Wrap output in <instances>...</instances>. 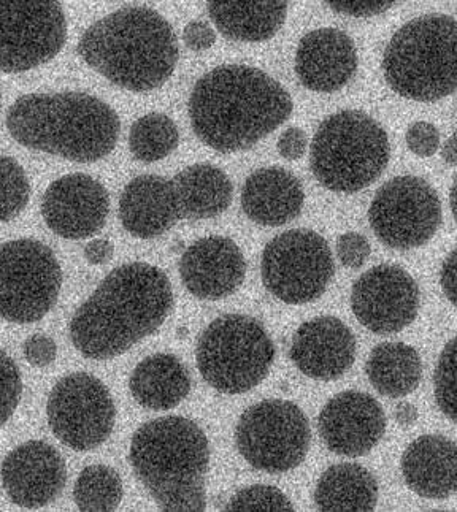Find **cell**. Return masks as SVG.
I'll list each match as a JSON object with an SVG mask.
<instances>
[{
    "mask_svg": "<svg viewBox=\"0 0 457 512\" xmlns=\"http://www.w3.org/2000/svg\"><path fill=\"white\" fill-rule=\"evenodd\" d=\"M172 308V286L161 268L145 262L121 265L75 311L70 338L88 359H113L156 332Z\"/></svg>",
    "mask_w": 457,
    "mask_h": 512,
    "instance_id": "1",
    "label": "cell"
},
{
    "mask_svg": "<svg viewBox=\"0 0 457 512\" xmlns=\"http://www.w3.org/2000/svg\"><path fill=\"white\" fill-rule=\"evenodd\" d=\"M285 86L248 65H221L197 81L189 118L200 142L219 153L253 148L292 113Z\"/></svg>",
    "mask_w": 457,
    "mask_h": 512,
    "instance_id": "2",
    "label": "cell"
},
{
    "mask_svg": "<svg viewBox=\"0 0 457 512\" xmlns=\"http://www.w3.org/2000/svg\"><path fill=\"white\" fill-rule=\"evenodd\" d=\"M83 61L132 92L161 88L177 67V37L153 8L126 7L96 21L78 43Z\"/></svg>",
    "mask_w": 457,
    "mask_h": 512,
    "instance_id": "3",
    "label": "cell"
},
{
    "mask_svg": "<svg viewBox=\"0 0 457 512\" xmlns=\"http://www.w3.org/2000/svg\"><path fill=\"white\" fill-rule=\"evenodd\" d=\"M7 127L26 148L88 164L115 150L121 123L97 97L56 92L20 97L8 110Z\"/></svg>",
    "mask_w": 457,
    "mask_h": 512,
    "instance_id": "4",
    "label": "cell"
},
{
    "mask_svg": "<svg viewBox=\"0 0 457 512\" xmlns=\"http://www.w3.org/2000/svg\"><path fill=\"white\" fill-rule=\"evenodd\" d=\"M129 460L159 508L180 512L207 508L210 444L196 422L180 416L146 422L132 438Z\"/></svg>",
    "mask_w": 457,
    "mask_h": 512,
    "instance_id": "5",
    "label": "cell"
},
{
    "mask_svg": "<svg viewBox=\"0 0 457 512\" xmlns=\"http://www.w3.org/2000/svg\"><path fill=\"white\" fill-rule=\"evenodd\" d=\"M383 73L399 96L437 102L457 91V21L424 15L394 34L383 56Z\"/></svg>",
    "mask_w": 457,
    "mask_h": 512,
    "instance_id": "6",
    "label": "cell"
},
{
    "mask_svg": "<svg viewBox=\"0 0 457 512\" xmlns=\"http://www.w3.org/2000/svg\"><path fill=\"white\" fill-rule=\"evenodd\" d=\"M389 154L385 129L362 111L345 110L324 119L316 130L310 165L324 188L354 194L385 172Z\"/></svg>",
    "mask_w": 457,
    "mask_h": 512,
    "instance_id": "7",
    "label": "cell"
},
{
    "mask_svg": "<svg viewBox=\"0 0 457 512\" xmlns=\"http://www.w3.org/2000/svg\"><path fill=\"white\" fill-rule=\"evenodd\" d=\"M275 354V344L258 319L226 314L200 335L196 362L200 375L213 389L239 395L267 378Z\"/></svg>",
    "mask_w": 457,
    "mask_h": 512,
    "instance_id": "8",
    "label": "cell"
},
{
    "mask_svg": "<svg viewBox=\"0 0 457 512\" xmlns=\"http://www.w3.org/2000/svg\"><path fill=\"white\" fill-rule=\"evenodd\" d=\"M312 441L307 416L288 400H264L246 409L235 428V444L251 467L278 474L304 462Z\"/></svg>",
    "mask_w": 457,
    "mask_h": 512,
    "instance_id": "9",
    "label": "cell"
},
{
    "mask_svg": "<svg viewBox=\"0 0 457 512\" xmlns=\"http://www.w3.org/2000/svg\"><path fill=\"white\" fill-rule=\"evenodd\" d=\"M62 270L47 245L23 238L7 241L0 254V311L15 324H32L58 302Z\"/></svg>",
    "mask_w": 457,
    "mask_h": 512,
    "instance_id": "10",
    "label": "cell"
},
{
    "mask_svg": "<svg viewBox=\"0 0 457 512\" xmlns=\"http://www.w3.org/2000/svg\"><path fill=\"white\" fill-rule=\"evenodd\" d=\"M334 257L313 230H289L262 253V283L281 302L304 305L319 299L334 278Z\"/></svg>",
    "mask_w": 457,
    "mask_h": 512,
    "instance_id": "11",
    "label": "cell"
},
{
    "mask_svg": "<svg viewBox=\"0 0 457 512\" xmlns=\"http://www.w3.org/2000/svg\"><path fill=\"white\" fill-rule=\"evenodd\" d=\"M369 221L381 243L407 249L426 245L442 222V202L431 184L418 176H397L378 189Z\"/></svg>",
    "mask_w": 457,
    "mask_h": 512,
    "instance_id": "12",
    "label": "cell"
},
{
    "mask_svg": "<svg viewBox=\"0 0 457 512\" xmlns=\"http://www.w3.org/2000/svg\"><path fill=\"white\" fill-rule=\"evenodd\" d=\"M48 424L61 443L73 451H91L112 435L116 408L112 394L100 379L72 373L51 390Z\"/></svg>",
    "mask_w": 457,
    "mask_h": 512,
    "instance_id": "13",
    "label": "cell"
},
{
    "mask_svg": "<svg viewBox=\"0 0 457 512\" xmlns=\"http://www.w3.org/2000/svg\"><path fill=\"white\" fill-rule=\"evenodd\" d=\"M0 27L5 73L47 64L66 45V13L59 2L2 0Z\"/></svg>",
    "mask_w": 457,
    "mask_h": 512,
    "instance_id": "14",
    "label": "cell"
},
{
    "mask_svg": "<svg viewBox=\"0 0 457 512\" xmlns=\"http://www.w3.org/2000/svg\"><path fill=\"white\" fill-rule=\"evenodd\" d=\"M351 308L370 332L377 335L402 332L418 316L419 287L413 276L399 265H378L354 283Z\"/></svg>",
    "mask_w": 457,
    "mask_h": 512,
    "instance_id": "15",
    "label": "cell"
},
{
    "mask_svg": "<svg viewBox=\"0 0 457 512\" xmlns=\"http://www.w3.org/2000/svg\"><path fill=\"white\" fill-rule=\"evenodd\" d=\"M107 189L85 173L62 176L43 195L42 216L54 234L67 240L96 235L107 222Z\"/></svg>",
    "mask_w": 457,
    "mask_h": 512,
    "instance_id": "16",
    "label": "cell"
},
{
    "mask_svg": "<svg viewBox=\"0 0 457 512\" xmlns=\"http://www.w3.org/2000/svg\"><path fill=\"white\" fill-rule=\"evenodd\" d=\"M327 449L343 457L369 454L385 435L386 416L370 395L346 390L327 402L318 419Z\"/></svg>",
    "mask_w": 457,
    "mask_h": 512,
    "instance_id": "17",
    "label": "cell"
},
{
    "mask_svg": "<svg viewBox=\"0 0 457 512\" xmlns=\"http://www.w3.org/2000/svg\"><path fill=\"white\" fill-rule=\"evenodd\" d=\"M66 481L62 455L45 441L21 444L2 463V486L21 508H45L59 497Z\"/></svg>",
    "mask_w": 457,
    "mask_h": 512,
    "instance_id": "18",
    "label": "cell"
},
{
    "mask_svg": "<svg viewBox=\"0 0 457 512\" xmlns=\"http://www.w3.org/2000/svg\"><path fill=\"white\" fill-rule=\"evenodd\" d=\"M245 275V257L227 237L200 238L180 259L181 281L197 299H224L242 286Z\"/></svg>",
    "mask_w": 457,
    "mask_h": 512,
    "instance_id": "19",
    "label": "cell"
},
{
    "mask_svg": "<svg viewBox=\"0 0 457 512\" xmlns=\"http://www.w3.org/2000/svg\"><path fill=\"white\" fill-rule=\"evenodd\" d=\"M289 357L305 376L334 381L345 375L356 357V338L334 316L304 322L292 338Z\"/></svg>",
    "mask_w": 457,
    "mask_h": 512,
    "instance_id": "20",
    "label": "cell"
},
{
    "mask_svg": "<svg viewBox=\"0 0 457 512\" xmlns=\"http://www.w3.org/2000/svg\"><path fill=\"white\" fill-rule=\"evenodd\" d=\"M358 62L353 39L332 27L308 32L297 46V77L310 91L342 89L358 70Z\"/></svg>",
    "mask_w": 457,
    "mask_h": 512,
    "instance_id": "21",
    "label": "cell"
},
{
    "mask_svg": "<svg viewBox=\"0 0 457 512\" xmlns=\"http://www.w3.org/2000/svg\"><path fill=\"white\" fill-rule=\"evenodd\" d=\"M124 229L142 240L159 237L183 219L172 180L158 175L137 176L120 197Z\"/></svg>",
    "mask_w": 457,
    "mask_h": 512,
    "instance_id": "22",
    "label": "cell"
},
{
    "mask_svg": "<svg viewBox=\"0 0 457 512\" xmlns=\"http://www.w3.org/2000/svg\"><path fill=\"white\" fill-rule=\"evenodd\" d=\"M402 474L419 497H451L457 492V444L442 435L421 436L405 449Z\"/></svg>",
    "mask_w": 457,
    "mask_h": 512,
    "instance_id": "23",
    "label": "cell"
},
{
    "mask_svg": "<svg viewBox=\"0 0 457 512\" xmlns=\"http://www.w3.org/2000/svg\"><path fill=\"white\" fill-rule=\"evenodd\" d=\"M302 184L288 170L265 167L246 178L242 208L259 226L278 227L296 219L304 208Z\"/></svg>",
    "mask_w": 457,
    "mask_h": 512,
    "instance_id": "24",
    "label": "cell"
},
{
    "mask_svg": "<svg viewBox=\"0 0 457 512\" xmlns=\"http://www.w3.org/2000/svg\"><path fill=\"white\" fill-rule=\"evenodd\" d=\"M129 387L135 402L143 408L169 411L188 397L191 378L178 357L154 354L135 367Z\"/></svg>",
    "mask_w": 457,
    "mask_h": 512,
    "instance_id": "25",
    "label": "cell"
},
{
    "mask_svg": "<svg viewBox=\"0 0 457 512\" xmlns=\"http://www.w3.org/2000/svg\"><path fill=\"white\" fill-rule=\"evenodd\" d=\"M286 2H208V15L224 37L235 42H265L278 34L286 16Z\"/></svg>",
    "mask_w": 457,
    "mask_h": 512,
    "instance_id": "26",
    "label": "cell"
},
{
    "mask_svg": "<svg viewBox=\"0 0 457 512\" xmlns=\"http://www.w3.org/2000/svg\"><path fill=\"white\" fill-rule=\"evenodd\" d=\"M172 181L183 218H215L231 207L234 186L229 176L215 165H191Z\"/></svg>",
    "mask_w": 457,
    "mask_h": 512,
    "instance_id": "27",
    "label": "cell"
},
{
    "mask_svg": "<svg viewBox=\"0 0 457 512\" xmlns=\"http://www.w3.org/2000/svg\"><path fill=\"white\" fill-rule=\"evenodd\" d=\"M315 503L321 511H373L378 503L377 479L358 463H338L319 478Z\"/></svg>",
    "mask_w": 457,
    "mask_h": 512,
    "instance_id": "28",
    "label": "cell"
},
{
    "mask_svg": "<svg viewBox=\"0 0 457 512\" xmlns=\"http://www.w3.org/2000/svg\"><path fill=\"white\" fill-rule=\"evenodd\" d=\"M367 376L381 395L405 397L421 383L423 362L408 344L381 343L367 360Z\"/></svg>",
    "mask_w": 457,
    "mask_h": 512,
    "instance_id": "29",
    "label": "cell"
},
{
    "mask_svg": "<svg viewBox=\"0 0 457 512\" xmlns=\"http://www.w3.org/2000/svg\"><path fill=\"white\" fill-rule=\"evenodd\" d=\"M178 142L177 126L162 113H150L137 119L129 134L132 156L142 162L161 161L177 150Z\"/></svg>",
    "mask_w": 457,
    "mask_h": 512,
    "instance_id": "30",
    "label": "cell"
},
{
    "mask_svg": "<svg viewBox=\"0 0 457 512\" xmlns=\"http://www.w3.org/2000/svg\"><path fill=\"white\" fill-rule=\"evenodd\" d=\"M120 474L107 465H91L78 476L73 500L81 511H115L123 501Z\"/></svg>",
    "mask_w": 457,
    "mask_h": 512,
    "instance_id": "31",
    "label": "cell"
},
{
    "mask_svg": "<svg viewBox=\"0 0 457 512\" xmlns=\"http://www.w3.org/2000/svg\"><path fill=\"white\" fill-rule=\"evenodd\" d=\"M434 394L440 411L457 424V337L446 343L438 357Z\"/></svg>",
    "mask_w": 457,
    "mask_h": 512,
    "instance_id": "32",
    "label": "cell"
},
{
    "mask_svg": "<svg viewBox=\"0 0 457 512\" xmlns=\"http://www.w3.org/2000/svg\"><path fill=\"white\" fill-rule=\"evenodd\" d=\"M2 169V221L15 219L29 203L31 186L26 173L15 159L4 156L0 159Z\"/></svg>",
    "mask_w": 457,
    "mask_h": 512,
    "instance_id": "33",
    "label": "cell"
},
{
    "mask_svg": "<svg viewBox=\"0 0 457 512\" xmlns=\"http://www.w3.org/2000/svg\"><path fill=\"white\" fill-rule=\"evenodd\" d=\"M226 511H294V505L277 487L251 486L235 493Z\"/></svg>",
    "mask_w": 457,
    "mask_h": 512,
    "instance_id": "34",
    "label": "cell"
},
{
    "mask_svg": "<svg viewBox=\"0 0 457 512\" xmlns=\"http://www.w3.org/2000/svg\"><path fill=\"white\" fill-rule=\"evenodd\" d=\"M2 381H4V402H2V424H7L15 413L16 406L23 395V381L16 363L2 351Z\"/></svg>",
    "mask_w": 457,
    "mask_h": 512,
    "instance_id": "35",
    "label": "cell"
},
{
    "mask_svg": "<svg viewBox=\"0 0 457 512\" xmlns=\"http://www.w3.org/2000/svg\"><path fill=\"white\" fill-rule=\"evenodd\" d=\"M407 146L419 157L434 156L440 146V134L434 124L418 121L407 130Z\"/></svg>",
    "mask_w": 457,
    "mask_h": 512,
    "instance_id": "36",
    "label": "cell"
},
{
    "mask_svg": "<svg viewBox=\"0 0 457 512\" xmlns=\"http://www.w3.org/2000/svg\"><path fill=\"white\" fill-rule=\"evenodd\" d=\"M370 245L364 235L358 232H348L338 238V259L348 268H361L370 256Z\"/></svg>",
    "mask_w": 457,
    "mask_h": 512,
    "instance_id": "37",
    "label": "cell"
},
{
    "mask_svg": "<svg viewBox=\"0 0 457 512\" xmlns=\"http://www.w3.org/2000/svg\"><path fill=\"white\" fill-rule=\"evenodd\" d=\"M56 354H58V346L53 338L47 335H32L24 343V356L32 367H48L56 359Z\"/></svg>",
    "mask_w": 457,
    "mask_h": 512,
    "instance_id": "38",
    "label": "cell"
},
{
    "mask_svg": "<svg viewBox=\"0 0 457 512\" xmlns=\"http://www.w3.org/2000/svg\"><path fill=\"white\" fill-rule=\"evenodd\" d=\"M396 2H350V0H332L327 2V5L334 10L335 13L340 15L354 16V18H369V16L381 15V13L388 12L389 8L394 7Z\"/></svg>",
    "mask_w": 457,
    "mask_h": 512,
    "instance_id": "39",
    "label": "cell"
},
{
    "mask_svg": "<svg viewBox=\"0 0 457 512\" xmlns=\"http://www.w3.org/2000/svg\"><path fill=\"white\" fill-rule=\"evenodd\" d=\"M186 46L193 51H205L216 42V34L210 24L202 20L191 21L183 31Z\"/></svg>",
    "mask_w": 457,
    "mask_h": 512,
    "instance_id": "40",
    "label": "cell"
},
{
    "mask_svg": "<svg viewBox=\"0 0 457 512\" xmlns=\"http://www.w3.org/2000/svg\"><path fill=\"white\" fill-rule=\"evenodd\" d=\"M307 150V135L300 127H289L278 140V151L288 161H297Z\"/></svg>",
    "mask_w": 457,
    "mask_h": 512,
    "instance_id": "41",
    "label": "cell"
},
{
    "mask_svg": "<svg viewBox=\"0 0 457 512\" xmlns=\"http://www.w3.org/2000/svg\"><path fill=\"white\" fill-rule=\"evenodd\" d=\"M440 283H442L446 299L457 306V249H454L453 253L443 262Z\"/></svg>",
    "mask_w": 457,
    "mask_h": 512,
    "instance_id": "42",
    "label": "cell"
},
{
    "mask_svg": "<svg viewBox=\"0 0 457 512\" xmlns=\"http://www.w3.org/2000/svg\"><path fill=\"white\" fill-rule=\"evenodd\" d=\"M113 245L108 240H94L85 248V257L89 264H107L112 259Z\"/></svg>",
    "mask_w": 457,
    "mask_h": 512,
    "instance_id": "43",
    "label": "cell"
},
{
    "mask_svg": "<svg viewBox=\"0 0 457 512\" xmlns=\"http://www.w3.org/2000/svg\"><path fill=\"white\" fill-rule=\"evenodd\" d=\"M418 416V409H416L415 405H411L408 402L397 405L396 421L400 427H411V425L418 421Z\"/></svg>",
    "mask_w": 457,
    "mask_h": 512,
    "instance_id": "44",
    "label": "cell"
},
{
    "mask_svg": "<svg viewBox=\"0 0 457 512\" xmlns=\"http://www.w3.org/2000/svg\"><path fill=\"white\" fill-rule=\"evenodd\" d=\"M443 161L448 165H457V135H451L442 150Z\"/></svg>",
    "mask_w": 457,
    "mask_h": 512,
    "instance_id": "45",
    "label": "cell"
},
{
    "mask_svg": "<svg viewBox=\"0 0 457 512\" xmlns=\"http://www.w3.org/2000/svg\"><path fill=\"white\" fill-rule=\"evenodd\" d=\"M450 205L451 211H453L454 219L457 221V178L453 183V188H451L450 192Z\"/></svg>",
    "mask_w": 457,
    "mask_h": 512,
    "instance_id": "46",
    "label": "cell"
},
{
    "mask_svg": "<svg viewBox=\"0 0 457 512\" xmlns=\"http://www.w3.org/2000/svg\"><path fill=\"white\" fill-rule=\"evenodd\" d=\"M454 134H456V135H457V130H456V132H454Z\"/></svg>",
    "mask_w": 457,
    "mask_h": 512,
    "instance_id": "47",
    "label": "cell"
}]
</instances>
